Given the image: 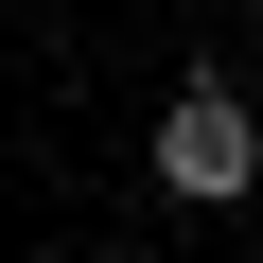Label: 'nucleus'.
<instances>
[{"label": "nucleus", "instance_id": "f257e3e1", "mask_svg": "<svg viewBox=\"0 0 263 263\" xmlns=\"http://www.w3.org/2000/svg\"><path fill=\"white\" fill-rule=\"evenodd\" d=\"M158 193H176V211H246V193H263V123H246L228 70H176V105H158Z\"/></svg>", "mask_w": 263, "mask_h": 263}]
</instances>
